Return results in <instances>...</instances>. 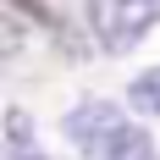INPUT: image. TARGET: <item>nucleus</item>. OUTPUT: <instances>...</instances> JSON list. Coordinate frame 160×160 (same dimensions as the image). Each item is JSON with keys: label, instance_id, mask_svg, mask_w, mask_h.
Returning <instances> with one entry per match:
<instances>
[{"label": "nucleus", "instance_id": "3", "mask_svg": "<svg viewBox=\"0 0 160 160\" xmlns=\"http://www.w3.org/2000/svg\"><path fill=\"white\" fill-rule=\"evenodd\" d=\"M0 160H50L44 149L33 144V122H28V111H6V149H0Z\"/></svg>", "mask_w": 160, "mask_h": 160}, {"label": "nucleus", "instance_id": "6", "mask_svg": "<svg viewBox=\"0 0 160 160\" xmlns=\"http://www.w3.org/2000/svg\"><path fill=\"white\" fill-rule=\"evenodd\" d=\"M22 6H44V0H22Z\"/></svg>", "mask_w": 160, "mask_h": 160}, {"label": "nucleus", "instance_id": "5", "mask_svg": "<svg viewBox=\"0 0 160 160\" xmlns=\"http://www.w3.org/2000/svg\"><path fill=\"white\" fill-rule=\"evenodd\" d=\"M127 105L138 116H160V66H149L144 78H132V88H127Z\"/></svg>", "mask_w": 160, "mask_h": 160}, {"label": "nucleus", "instance_id": "1", "mask_svg": "<svg viewBox=\"0 0 160 160\" xmlns=\"http://www.w3.org/2000/svg\"><path fill=\"white\" fill-rule=\"evenodd\" d=\"M88 22H94L99 44L122 55L160 22V0H88Z\"/></svg>", "mask_w": 160, "mask_h": 160}, {"label": "nucleus", "instance_id": "2", "mask_svg": "<svg viewBox=\"0 0 160 160\" xmlns=\"http://www.w3.org/2000/svg\"><path fill=\"white\" fill-rule=\"evenodd\" d=\"M122 127H127V122H122V111H116L111 99H78V105L66 111V122H61L66 144L83 149V155H99Z\"/></svg>", "mask_w": 160, "mask_h": 160}, {"label": "nucleus", "instance_id": "4", "mask_svg": "<svg viewBox=\"0 0 160 160\" xmlns=\"http://www.w3.org/2000/svg\"><path fill=\"white\" fill-rule=\"evenodd\" d=\"M94 160H155V138H149L144 127H132V122H127V127L116 132Z\"/></svg>", "mask_w": 160, "mask_h": 160}]
</instances>
